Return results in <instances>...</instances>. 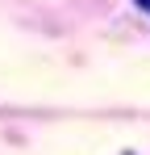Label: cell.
<instances>
[{"label": "cell", "instance_id": "6da1fadb", "mask_svg": "<svg viewBox=\"0 0 150 155\" xmlns=\"http://www.w3.org/2000/svg\"><path fill=\"white\" fill-rule=\"evenodd\" d=\"M138 4H146V8H150V0H138Z\"/></svg>", "mask_w": 150, "mask_h": 155}]
</instances>
